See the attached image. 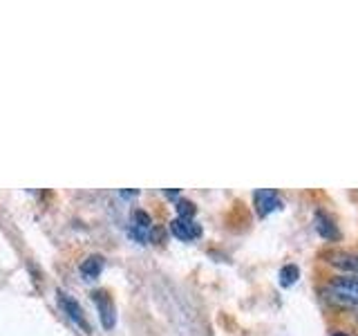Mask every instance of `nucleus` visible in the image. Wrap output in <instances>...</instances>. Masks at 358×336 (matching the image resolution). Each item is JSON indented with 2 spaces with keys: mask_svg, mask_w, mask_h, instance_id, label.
<instances>
[{
  "mask_svg": "<svg viewBox=\"0 0 358 336\" xmlns=\"http://www.w3.org/2000/svg\"><path fill=\"white\" fill-rule=\"evenodd\" d=\"M329 294L336 302L343 305H358V276L354 274H341L329 280Z\"/></svg>",
  "mask_w": 358,
  "mask_h": 336,
  "instance_id": "f257e3e1",
  "label": "nucleus"
},
{
  "mask_svg": "<svg viewBox=\"0 0 358 336\" xmlns=\"http://www.w3.org/2000/svg\"><path fill=\"white\" fill-rule=\"evenodd\" d=\"M92 298L96 302V309H99V316H101V323H103L106 330H112L117 323V312H115V302L108 296V291H92Z\"/></svg>",
  "mask_w": 358,
  "mask_h": 336,
  "instance_id": "f03ea898",
  "label": "nucleus"
},
{
  "mask_svg": "<svg viewBox=\"0 0 358 336\" xmlns=\"http://www.w3.org/2000/svg\"><path fill=\"white\" fill-rule=\"evenodd\" d=\"M253 200H255V211L260 218H266V216H271L273 211L282 209V197H280L275 190H257Z\"/></svg>",
  "mask_w": 358,
  "mask_h": 336,
  "instance_id": "7ed1b4c3",
  "label": "nucleus"
},
{
  "mask_svg": "<svg viewBox=\"0 0 358 336\" xmlns=\"http://www.w3.org/2000/svg\"><path fill=\"white\" fill-rule=\"evenodd\" d=\"M59 302H61V307H63V312L67 314V318L70 321H74L78 328L81 330H85V332H90V323H87V318L83 316V309H81V305L70 296V294H65V291H61L59 289Z\"/></svg>",
  "mask_w": 358,
  "mask_h": 336,
  "instance_id": "20e7f679",
  "label": "nucleus"
},
{
  "mask_svg": "<svg viewBox=\"0 0 358 336\" xmlns=\"http://www.w3.org/2000/svg\"><path fill=\"white\" fill-rule=\"evenodd\" d=\"M171 233L175 238L184 240V242H190V240H197L201 235V227L193 220H184V218H177L171 222Z\"/></svg>",
  "mask_w": 358,
  "mask_h": 336,
  "instance_id": "39448f33",
  "label": "nucleus"
},
{
  "mask_svg": "<svg viewBox=\"0 0 358 336\" xmlns=\"http://www.w3.org/2000/svg\"><path fill=\"white\" fill-rule=\"evenodd\" d=\"M313 222H316V231H318V235L322 240H327V242H336L338 240V227L334 224V220L327 216L324 211H316V216H313Z\"/></svg>",
  "mask_w": 358,
  "mask_h": 336,
  "instance_id": "423d86ee",
  "label": "nucleus"
},
{
  "mask_svg": "<svg viewBox=\"0 0 358 336\" xmlns=\"http://www.w3.org/2000/svg\"><path fill=\"white\" fill-rule=\"evenodd\" d=\"M329 265L341 269L345 274H354L358 276V253L356 251H338L329 255Z\"/></svg>",
  "mask_w": 358,
  "mask_h": 336,
  "instance_id": "0eeeda50",
  "label": "nucleus"
},
{
  "mask_svg": "<svg viewBox=\"0 0 358 336\" xmlns=\"http://www.w3.org/2000/svg\"><path fill=\"white\" fill-rule=\"evenodd\" d=\"M101 269H103V255H90L87 260H83L81 265V274L90 280H94L99 274H101Z\"/></svg>",
  "mask_w": 358,
  "mask_h": 336,
  "instance_id": "6e6552de",
  "label": "nucleus"
},
{
  "mask_svg": "<svg viewBox=\"0 0 358 336\" xmlns=\"http://www.w3.org/2000/svg\"><path fill=\"white\" fill-rule=\"evenodd\" d=\"M298 278H300V269L296 265H287V267L280 269V285H282V287L296 285Z\"/></svg>",
  "mask_w": 358,
  "mask_h": 336,
  "instance_id": "1a4fd4ad",
  "label": "nucleus"
},
{
  "mask_svg": "<svg viewBox=\"0 0 358 336\" xmlns=\"http://www.w3.org/2000/svg\"><path fill=\"white\" fill-rule=\"evenodd\" d=\"M132 224L137 229H150V224H152V220H150V216L145 211H141V209H134L132 211Z\"/></svg>",
  "mask_w": 358,
  "mask_h": 336,
  "instance_id": "9d476101",
  "label": "nucleus"
},
{
  "mask_svg": "<svg viewBox=\"0 0 358 336\" xmlns=\"http://www.w3.org/2000/svg\"><path fill=\"white\" fill-rule=\"evenodd\" d=\"M195 211H197V206H195L190 200H179V202H177V213H179V218L190 220V218L195 216Z\"/></svg>",
  "mask_w": 358,
  "mask_h": 336,
  "instance_id": "9b49d317",
  "label": "nucleus"
},
{
  "mask_svg": "<svg viewBox=\"0 0 358 336\" xmlns=\"http://www.w3.org/2000/svg\"><path fill=\"white\" fill-rule=\"evenodd\" d=\"M121 195L123 197H134V195H139V190H121Z\"/></svg>",
  "mask_w": 358,
  "mask_h": 336,
  "instance_id": "f8f14e48",
  "label": "nucleus"
},
{
  "mask_svg": "<svg viewBox=\"0 0 358 336\" xmlns=\"http://www.w3.org/2000/svg\"><path fill=\"white\" fill-rule=\"evenodd\" d=\"M331 336H350V334H345V332H334Z\"/></svg>",
  "mask_w": 358,
  "mask_h": 336,
  "instance_id": "ddd939ff",
  "label": "nucleus"
}]
</instances>
